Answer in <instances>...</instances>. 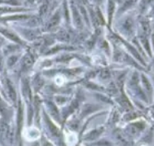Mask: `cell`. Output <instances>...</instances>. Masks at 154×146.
<instances>
[{
  "label": "cell",
  "instance_id": "6da1fadb",
  "mask_svg": "<svg viewBox=\"0 0 154 146\" xmlns=\"http://www.w3.org/2000/svg\"><path fill=\"white\" fill-rule=\"evenodd\" d=\"M71 9H72V13H73L75 25L78 28H81V27H82V21H81V14L79 13V11H78L76 7H75L73 4H71Z\"/></svg>",
  "mask_w": 154,
  "mask_h": 146
},
{
  "label": "cell",
  "instance_id": "7a4b0ae2",
  "mask_svg": "<svg viewBox=\"0 0 154 146\" xmlns=\"http://www.w3.org/2000/svg\"><path fill=\"white\" fill-rule=\"evenodd\" d=\"M34 64V58L31 54H27L24 56L23 60V70H28Z\"/></svg>",
  "mask_w": 154,
  "mask_h": 146
},
{
  "label": "cell",
  "instance_id": "3957f363",
  "mask_svg": "<svg viewBox=\"0 0 154 146\" xmlns=\"http://www.w3.org/2000/svg\"><path fill=\"white\" fill-rule=\"evenodd\" d=\"M6 86H7L8 97H10V99L12 100L13 102H14V101L16 100V97H17V94H16V91L14 89L13 84H12V83H11L8 79L6 81Z\"/></svg>",
  "mask_w": 154,
  "mask_h": 146
},
{
  "label": "cell",
  "instance_id": "277c9868",
  "mask_svg": "<svg viewBox=\"0 0 154 146\" xmlns=\"http://www.w3.org/2000/svg\"><path fill=\"white\" fill-rule=\"evenodd\" d=\"M8 126L5 121H1L0 122V139L3 140L7 137Z\"/></svg>",
  "mask_w": 154,
  "mask_h": 146
},
{
  "label": "cell",
  "instance_id": "5b68a950",
  "mask_svg": "<svg viewBox=\"0 0 154 146\" xmlns=\"http://www.w3.org/2000/svg\"><path fill=\"white\" fill-rule=\"evenodd\" d=\"M102 129H97V130H92L91 132H90L88 134L87 136H85V140H94V139H96L99 137V136H100V134L102 133Z\"/></svg>",
  "mask_w": 154,
  "mask_h": 146
},
{
  "label": "cell",
  "instance_id": "8992f818",
  "mask_svg": "<svg viewBox=\"0 0 154 146\" xmlns=\"http://www.w3.org/2000/svg\"><path fill=\"white\" fill-rule=\"evenodd\" d=\"M0 32H2V33L4 34L5 37H8V39L14 40V41L17 42V43L22 44V41H21L20 39L17 37V36H16L15 34L12 33L11 31H7V30H0Z\"/></svg>",
  "mask_w": 154,
  "mask_h": 146
},
{
  "label": "cell",
  "instance_id": "52a82bcc",
  "mask_svg": "<svg viewBox=\"0 0 154 146\" xmlns=\"http://www.w3.org/2000/svg\"><path fill=\"white\" fill-rule=\"evenodd\" d=\"M23 93L24 96H26L27 98H31V90L30 86H29V83L27 79H23Z\"/></svg>",
  "mask_w": 154,
  "mask_h": 146
},
{
  "label": "cell",
  "instance_id": "ba28073f",
  "mask_svg": "<svg viewBox=\"0 0 154 146\" xmlns=\"http://www.w3.org/2000/svg\"><path fill=\"white\" fill-rule=\"evenodd\" d=\"M59 20H60V16L59 14L57 13L54 15L53 17H51V19L49 22V23L47 25V28L48 29H51V28H53L54 27H56L58 22H59Z\"/></svg>",
  "mask_w": 154,
  "mask_h": 146
},
{
  "label": "cell",
  "instance_id": "9c48e42d",
  "mask_svg": "<svg viewBox=\"0 0 154 146\" xmlns=\"http://www.w3.org/2000/svg\"><path fill=\"white\" fill-rule=\"evenodd\" d=\"M142 82H143V87L146 88L148 93H152V85H151L150 82L148 81L146 77L144 75H142Z\"/></svg>",
  "mask_w": 154,
  "mask_h": 146
},
{
  "label": "cell",
  "instance_id": "30bf717a",
  "mask_svg": "<svg viewBox=\"0 0 154 146\" xmlns=\"http://www.w3.org/2000/svg\"><path fill=\"white\" fill-rule=\"evenodd\" d=\"M45 117H46L47 123H48V125H49V128H50L51 132L52 133L54 136H58V135H59V131H58V130H57V127L55 126V125L50 120L47 118V116H46V115H45Z\"/></svg>",
  "mask_w": 154,
  "mask_h": 146
},
{
  "label": "cell",
  "instance_id": "8fae6325",
  "mask_svg": "<svg viewBox=\"0 0 154 146\" xmlns=\"http://www.w3.org/2000/svg\"><path fill=\"white\" fill-rule=\"evenodd\" d=\"M57 38L59 39L61 41H68V40H70V36H69V34L66 32V31H61L60 32H58L57 34Z\"/></svg>",
  "mask_w": 154,
  "mask_h": 146
},
{
  "label": "cell",
  "instance_id": "7c38bea8",
  "mask_svg": "<svg viewBox=\"0 0 154 146\" xmlns=\"http://www.w3.org/2000/svg\"><path fill=\"white\" fill-rule=\"evenodd\" d=\"M141 27H142V31L143 32V36H147V34L150 32V26L149 23L147 22H141Z\"/></svg>",
  "mask_w": 154,
  "mask_h": 146
},
{
  "label": "cell",
  "instance_id": "4fadbf2b",
  "mask_svg": "<svg viewBox=\"0 0 154 146\" xmlns=\"http://www.w3.org/2000/svg\"><path fill=\"white\" fill-rule=\"evenodd\" d=\"M140 38H141V41H142V43H143V45L144 48L147 50V51L148 52V53H149V55H151L150 46H149V43H148V40H147L146 36L142 35Z\"/></svg>",
  "mask_w": 154,
  "mask_h": 146
},
{
  "label": "cell",
  "instance_id": "5bb4252c",
  "mask_svg": "<svg viewBox=\"0 0 154 146\" xmlns=\"http://www.w3.org/2000/svg\"><path fill=\"white\" fill-rule=\"evenodd\" d=\"M133 26H134V23H133V21L131 20L130 18L127 19V20L124 22V28L127 31H128V32H131L133 31Z\"/></svg>",
  "mask_w": 154,
  "mask_h": 146
},
{
  "label": "cell",
  "instance_id": "9a60e30c",
  "mask_svg": "<svg viewBox=\"0 0 154 146\" xmlns=\"http://www.w3.org/2000/svg\"><path fill=\"white\" fill-rule=\"evenodd\" d=\"M121 104H122V106L125 107V108H127L128 110L129 109L131 110L133 107H132V105H131V103H129V101L127 99V97L125 96L122 97H121V101H120Z\"/></svg>",
  "mask_w": 154,
  "mask_h": 146
},
{
  "label": "cell",
  "instance_id": "2e32d148",
  "mask_svg": "<svg viewBox=\"0 0 154 146\" xmlns=\"http://www.w3.org/2000/svg\"><path fill=\"white\" fill-rule=\"evenodd\" d=\"M114 3L113 2V0H109V6H108V13H109V20H111L112 18V16H113V13H114Z\"/></svg>",
  "mask_w": 154,
  "mask_h": 146
},
{
  "label": "cell",
  "instance_id": "e0dca14e",
  "mask_svg": "<svg viewBox=\"0 0 154 146\" xmlns=\"http://www.w3.org/2000/svg\"><path fill=\"white\" fill-rule=\"evenodd\" d=\"M17 125H18V129L20 130L21 126H22V122H23V108L22 106L19 103V108H18V116H17Z\"/></svg>",
  "mask_w": 154,
  "mask_h": 146
},
{
  "label": "cell",
  "instance_id": "ac0fdd59",
  "mask_svg": "<svg viewBox=\"0 0 154 146\" xmlns=\"http://www.w3.org/2000/svg\"><path fill=\"white\" fill-rule=\"evenodd\" d=\"M47 104H48V107H49V109H50L51 114L54 115V116L58 117V111H57L56 106H55L52 103H51V102L47 103Z\"/></svg>",
  "mask_w": 154,
  "mask_h": 146
},
{
  "label": "cell",
  "instance_id": "d6986e66",
  "mask_svg": "<svg viewBox=\"0 0 154 146\" xmlns=\"http://www.w3.org/2000/svg\"><path fill=\"white\" fill-rule=\"evenodd\" d=\"M94 110H95V107L94 106H91V105H86V106H85L83 112H82L83 116H85V115H87L89 113L92 112Z\"/></svg>",
  "mask_w": 154,
  "mask_h": 146
},
{
  "label": "cell",
  "instance_id": "ffe728a7",
  "mask_svg": "<svg viewBox=\"0 0 154 146\" xmlns=\"http://www.w3.org/2000/svg\"><path fill=\"white\" fill-rule=\"evenodd\" d=\"M108 91L109 93L112 94V95H115L118 93V88L116 85L114 84V83H111L109 85V88H108Z\"/></svg>",
  "mask_w": 154,
  "mask_h": 146
},
{
  "label": "cell",
  "instance_id": "44dd1931",
  "mask_svg": "<svg viewBox=\"0 0 154 146\" xmlns=\"http://www.w3.org/2000/svg\"><path fill=\"white\" fill-rule=\"evenodd\" d=\"M100 76L102 79H108L109 77H110V72H109V70H103L100 72Z\"/></svg>",
  "mask_w": 154,
  "mask_h": 146
},
{
  "label": "cell",
  "instance_id": "7402d4cb",
  "mask_svg": "<svg viewBox=\"0 0 154 146\" xmlns=\"http://www.w3.org/2000/svg\"><path fill=\"white\" fill-rule=\"evenodd\" d=\"M137 82H138V77H137V73H134L132 77H131V80H130V84L132 86H136L137 84Z\"/></svg>",
  "mask_w": 154,
  "mask_h": 146
},
{
  "label": "cell",
  "instance_id": "603a6c76",
  "mask_svg": "<svg viewBox=\"0 0 154 146\" xmlns=\"http://www.w3.org/2000/svg\"><path fill=\"white\" fill-rule=\"evenodd\" d=\"M96 145L99 146H112V143L110 141H109L107 139H101L100 141H99L95 144Z\"/></svg>",
  "mask_w": 154,
  "mask_h": 146
},
{
  "label": "cell",
  "instance_id": "cb8c5ba5",
  "mask_svg": "<svg viewBox=\"0 0 154 146\" xmlns=\"http://www.w3.org/2000/svg\"><path fill=\"white\" fill-rule=\"evenodd\" d=\"M128 49L130 50L131 52L133 53V55H134V56H135V57H136V58H137V60H140V61H142V62H143V59L141 58L140 55H139V54L137 53V50H135V49H134V48H133V47H132V46H128Z\"/></svg>",
  "mask_w": 154,
  "mask_h": 146
},
{
  "label": "cell",
  "instance_id": "d4e9b609",
  "mask_svg": "<svg viewBox=\"0 0 154 146\" xmlns=\"http://www.w3.org/2000/svg\"><path fill=\"white\" fill-rule=\"evenodd\" d=\"M35 88L36 89H39L42 86V84H43V81L39 77H37V79H35Z\"/></svg>",
  "mask_w": 154,
  "mask_h": 146
},
{
  "label": "cell",
  "instance_id": "484cf974",
  "mask_svg": "<svg viewBox=\"0 0 154 146\" xmlns=\"http://www.w3.org/2000/svg\"><path fill=\"white\" fill-rule=\"evenodd\" d=\"M17 56H11L9 59H8V66L11 67L14 65V64L17 62Z\"/></svg>",
  "mask_w": 154,
  "mask_h": 146
},
{
  "label": "cell",
  "instance_id": "4316f807",
  "mask_svg": "<svg viewBox=\"0 0 154 146\" xmlns=\"http://www.w3.org/2000/svg\"><path fill=\"white\" fill-rule=\"evenodd\" d=\"M136 117H137V115L135 113H128L124 116V119L127 120V121H130V120H134Z\"/></svg>",
  "mask_w": 154,
  "mask_h": 146
},
{
  "label": "cell",
  "instance_id": "83f0119b",
  "mask_svg": "<svg viewBox=\"0 0 154 146\" xmlns=\"http://www.w3.org/2000/svg\"><path fill=\"white\" fill-rule=\"evenodd\" d=\"M47 7H48V5L47 4H44L40 8V14L41 15H44V14L46 13V12L47 11Z\"/></svg>",
  "mask_w": 154,
  "mask_h": 146
},
{
  "label": "cell",
  "instance_id": "f1b7e54d",
  "mask_svg": "<svg viewBox=\"0 0 154 146\" xmlns=\"http://www.w3.org/2000/svg\"><path fill=\"white\" fill-rule=\"evenodd\" d=\"M80 10H81V13H82V16H83V17H84L85 19L86 20V22H88V18H87V13H86V11L85 10V8L82 6H80Z\"/></svg>",
  "mask_w": 154,
  "mask_h": 146
},
{
  "label": "cell",
  "instance_id": "f546056e",
  "mask_svg": "<svg viewBox=\"0 0 154 146\" xmlns=\"http://www.w3.org/2000/svg\"><path fill=\"white\" fill-rule=\"evenodd\" d=\"M56 99H57V102L59 104H61V103H64L65 102H66V98H65L63 97H57Z\"/></svg>",
  "mask_w": 154,
  "mask_h": 146
},
{
  "label": "cell",
  "instance_id": "4dcf8cb0",
  "mask_svg": "<svg viewBox=\"0 0 154 146\" xmlns=\"http://www.w3.org/2000/svg\"><path fill=\"white\" fill-rule=\"evenodd\" d=\"M97 97L99 99H100L101 101L105 102V103H109V99H108L107 97H105L103 96V95H101V94H97Z\"/></svg>",
  "mask_w": 154,
  "mask_h": 146
},
{
  "label": "cell",
  "instance_id": "1f68e13d",
  "mask_svg": "<svg viewBox=\"0 0 154 146\" xmlns=\"http://www.w3.org/2000/svg\"><path fill=\"white\" fill-rule=\"evenodd\" d=\"M134 0H127L126 4H124V9H125V8H127V7H130L131 5L134 4Z\"/></svg>",
  "mask_w": 154,
  "mask_h": 146
},
{
  "label": "cell",
  "instance_id": "d6a6232c",
  "mask_svg": "<svg viewBox=\"0 0 154 146\" xmlns=\"http://www.w3.org/2000/svg\"><path fill=\"white\" fill-rule=\"evenodd\" d=\"M9 11H15V9H13L11 7H0V12H9Z\"/></svg>",
  "mask_w": 154,
  "mask_h": 146
},
{
  "label": "cell",
  "instance_id": "836d02e7",
  "mask_svg": "<svg viewBox=\"0 0 154 146\" xmlns=\"http://www.w3.org/2000/svg\"><path fill=\"white\" fill-rule=\"evenodd\" d=\"M3 68V60H2V57L0 56V71L2 70Z\"/></svg>",
  "mask_w": 154,
  "mask_h": 146
},
{
  "label": "cell",
  "instance_id": "e575fe53",
  "mask_svg": "<svg viewBox=\"0 0 154 146\" xmlns=\"http://www.w3.org/2000/svg\"><path fill=\"white\" fill-rule=\"evenodd\" d=\"M43 146H53V145H51V144L49 142H45L44 143Z\"/></svg>",
  "mask_w": 154,
  "mask_h": 146
},
{
  "label": "cell",
  "instance_id": "d590c367",
  "mask_svg": "<svg viewBox=\"0 0 154 146\" xmlns=\"http://www.w3.org/2000/svg\"><path fill=\"white\" fill-rule=\"evenodd\" d=\"M152 41H153V45H154V35L152 36Z\"/></svg>",
  "mask_w": 154,
  "mask_h": 146
},
{
  "label": "cell",
  "instance_id": "8d00e7d4",
  "mask_svg": "<svg viewBox=\"0 0 154 146\" xmlns=\"http://www.w3.org/2000/svg\"><path fill=\"white\" fill-rule=\"evenodd\" d=\"M96 1H97V2H100L101 0H96Z\"/></svg>",
  "mask_w": 154,
  "mask_h": 146
},
{
  "label": "cell",
  "instance_id": "74e56055",
  "mask_svg": "<svg viewBox=\"0 0 154 146\" xmlns=\"http://www.w3.org/2000/svg\"><path fill=\"white\" fill-rule=\"evenodd\" d=\"M0 102H1V97H0Z\"/></svg>",
  "mask_w": 154,
  "mask_h": 146
}]
</instances>
